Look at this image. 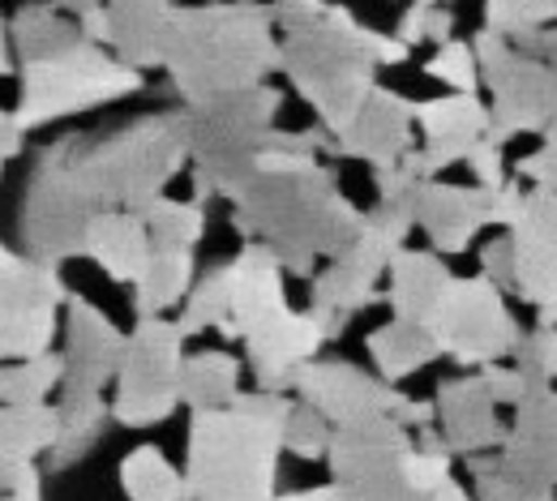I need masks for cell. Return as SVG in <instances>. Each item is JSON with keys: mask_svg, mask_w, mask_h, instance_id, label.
Returning a JSON list of instances; mask_svg holds the SVG:
<instances>
[{"mask_svg": "<svg viewBox=\"0 0 557 501\" xmlns=\"http://www.w3.org/2000/svg\"><path fill=\"white\" fill-rule=\"evenodd\" d=\"M232 227L245 240H267L287 275L313 279L318 258H339L360 236L364 211L339 193L335 172L318 163V154L267 146L253 176L232 198Z\"/></svg>", "mask_w": 557, "mask_h": 501, "instance_id": "cell-1", "label": "cell"}, {"mask_svg": "<svg viewBox=\"0 0 557 501\" xmlns=\"http://www.w3.org/2000/svg\"><path fill=\"white\" fill-rule=\"evenodd\" d=\"M271 0H198L176 4L163 39V73L185 108L253 90L278 70Z\"/></svg>", "mask_w": 557, "mask_h": 501, "instance_id": "cell-2", "label": "cell"}, {"mask_svg": "<svg viewBox=\"0 0 557 501\" xmlns=\"http://www.w3.org/2000/svg\"><path fill=\"white\" fill-rule=\"evenodd\" d=\"M412 48L395 30L364 26L348 4H331L318 22L278 35V70L313 108L331 138H344L377 86L382 65H404Z\"/></svg>", "mask_w": 557, "mask_h": 501, "instance_id": "cell-3", "label": "cell"}, {"mask_svg": "<svg viewBox=\"0 0 557 501\" xmlns=\"http://www.w3.org/2000/svg\"><path fill=\"white\" fill-rule=\"evenodd\" d=\"M292 408L296 399H283V390H253L227 408L194 412L185 446L189 501H275Z\"/></svg>", "mask_w": 557, "mask_h": 501, "instance_id": "cell-4", "label": "cell"}, {"mask_svg": "<svg viewBox=\"0 0 557 501\" xmlns=\"http://www.w3.org/2000/svg\"><path fill=\"white\" fill-rule=\"evenodd\" d=\"M70 159L103 211H146L189 159V112L141 116L103 138L70 134Z\"/></svg>", "mask_w": 557, "mask_h": 501, "instance_id": "cell-5", "label": "cell"}, {"mask_svg": "<svg viewBox=\"0 0 557 501\" xmlns=\"http://www.w3.org/2000/svg\"><path fill=\"white\" fill-rule=\"evenodd\" d=\"M17 103L4 112L26 134L52 121H70L82 112H95L103 103L129 99L146 86V73L125 65L112 48L95 39H77L61 52L17 61Z\"/></svg>", "mask_w": 557, "mask_h": 501, "instance_id": "cell-6", "label": "cell"}, {"mask_svg": "<svg viewBox=\"0 0 557 501\" xmlns=\"http://www.w3.org/2000/svg\"><path fill=\"white\" fill-rule=\"evenodd\" d=\"M283 90L271 82L210 99L189 112V159H194V198H236L258 167V154L271 146Z\"/></svg>", "mask_w": 557, "mask_h": 501, "instance_id": "cell-7", "label": "cell"}, {"mask_svg": "<svg viewBox=\"0 0 557 501\" xmlns=\"http://www.w3.org/2000/svg\"><path fill=\"white\" fill-rule=\"evenodd\" d=\"M417 193L412 198H377V206L364 215L360 236L339 258H331V266L322 275H313L309 313L326 326L331 339H339L351 317L377 300L382 275H391L395 253L404 249L408 231L417 227Z\"/></svg>", "mask_w": 557, "mask_h": 501, "instance_id": "cell-8", "label": "cell"}, {"mask_svg": "<svg viewBox=\"0 0 557 501\" xmlns=\"http://www.w3.org/2000/svg\"><path fill=\"white\" fill-rule=\"evenodd\" d=\"M99 211L103 206L95 202V193L86 189V180L73 167L70 134L61 142L44 146L39 163L30 172L26 198L17 206V236H22L26 253L44 258L52 266L86 258V231Z\"/></svg>", "mask_w": 557, "mask_h": 501, "instance_id": "cell-9", "label": "cell"}, {"mask_svg": "<svg viewBox=\"0 0 557 501\" xmlns=\"http://www.w3.org/2000/svg\"><path fill=\"white\" fill-rule=\"evenodd\" d=\"M185 330L181 322L138 317L129 330L125 360L116 373V399H112V421L125 429H150L163 425L181 403V381H185Z\"/></svg>", "mask_w": 557, "mask_h": 501, "instance_id": "cell-10", "label": "cell"}, {"mask_svg": "<svg viewBox=\"0 0 557 501\" xmlns=\"http://www.w3.org/2000/svg\"><path fill=\"white\" fill-rule=\"evenodd\" d=\"M472 48H476L481 77H485L488 95H493V129H488V138L497 146H506L519 134H545L557 121L554 65H545L528 48L493 35L485 26L472 35Z\"/></svg>", "mask_w": 557, "mask_h": 501, "instance_id": "cell-11", "label": "cell"}, {"mask_svg": "<svg viewBox=\"0 0 557 501\" xmlns=\"http://www.w3.org/2000/svg\"><path fill=\"white\" fill-rule=\"evenodd\" d=\"M73 291L61 279V266L30 253H0V356L35 360L52 352L61 309Z\"/></svg>", "mask_w": 557, "mask_h": 501, "instance_id": "cell-12", "label": "cell"}, {"mask_svg": "<svg viewBox=\"0 0 557 501\" xmlns=\"http://www.w3.org/2000/svg\"><path fill=\"white\" fill-rule=\"evenodd\" d=\"M412 446V429L399 416H369L335 429L326 463L360 501H424V493L408 485Z\"/></svg>", "mask_w": 557, "mask_h": 501, "instance_id": "cell-13", "label": "cell"}, {"mask_svg": "<svg viewBox=\"0 0 557 501\" xmlns=\"http://www.w3.org/2000/svg\"><path fill=\"white\" fill-rule=\"evenodd\" d=\"M433 335L442 339V352L463 368L497 364V360L515 356L523 343V330H519L515 313L506 309L502 287L488 275H476V279L455 275L450 296L433 322Z\"/></svg>", "mask_w": 557, "mask_h": 501, "instance_id": "cell-14", "label": "cell"}, {"mask_svg": "<svg viewBox=\"0 0 557 501\" xmlns=\"http://www.w3.org/2000/svg\"><path fill=\"white\" fill-rule=\"evenodd\" d=\"M292 390L313 403L335 429L369 416H399L408 408V394L395 381H386L382 373L373 377L348 360H309Z\"/></svg>", "mask_w": 557, "mask_h": 501, "instance_id": "cell-15", "label": "cell"}, {"mask_svg": "<svg viewBox=\"0 0 557 501\" xmlns=\"http://www.w3.org/2000/svg\"><path fill=\"white\" fill-rule=\"evenodd\" d=\"M417 125L424 142L404 163L417 176L433 180L450 163H468L472 146L481 142V138H488L493 108H485L481 95H472V90H455V95H437V99L417 103Z\"/></svg>", "mask_w": 557, "mask_h": 501, "instance_id": "cell-16", "label": "cell"}, {"mask_svg": "<svg viewBox=\"0 0 557 501\" xmlns=\"http://www.w3.org/2000/svg\"><path fill=\"white\" fill-rule=\"evenodd\" d=\"M515 296L536 304V326H557V193L532 189L528 211L510 227Z\"/></svg>", "mask_w": 557, "mask_h": 501, "instance_id": "cell-17", "label": "cell"}, {"mask_svg": "<svg viewBox=\"0 0 557 501\" xmlns=\"http://www.w3.org/2000/svg\"><path fill=\"white\" fill-rule=\"evenodd\" d=\"M125 343L129 335H121L103 309L73 296L65 304V394L61 399L103 394V386L116 381L121 373Z\"/></svg>", "mask_w": 557, "mask_h": 501, "instance_id": "cell-18", "label": "cell"}, {"mask_svg": "<svg viewBox=\"0 0 557 501\" xmlns=\"http://www.w3.org/2000/svg\"><path fill=\"white\" fill-rule=\"evenodd\" d=\"M326 326L305 309V313H292L283 309L275 317L258 322L240 343H245V360L253 368V381L262 390H292L300 368L309 360H318L322 343H326Z\"/></svg>", "mask_w": 557, "mask_h": 501, "instance_id": "cell-19", "label": "cell"}, {"mask_svg": "<svg viewBox=\"0 0 557 501\" xmlns=\"http://www.w3.org/2000/svg\"><path fill=\"white\" fill-rule=\"evenodd\" d=\"M412 129L417 125V103L404 99L391 86H373V95L364 99L360 116L351 121L344 138H335V154L344 159H364L373 172L399 167L417 146H412Z\"/></svg>", "mask_w": 557, "mask_h": 501, "instance_id": "cell-20", "label": "cell"}, {"mask_svg": "<svg viewBox=\"0 0 557 501\" xmlns=\"http://www.w3.org/2000/svg\"><path fill=\"white\" fill-rule=\"evenodd\" d=\"M497 459L510 476L557 489V390L532 386L528 399L515 408V425L506 429V441L497 446Z\"/></svg>", "mask_w": 557, "mask_h": 501, "instance_id": "cell-21", "label": "cell"}, {"mask_svg": "<svg viewBox=\"0 0 557 501\" xmlns=\"http://www.w3.org/2000/svg\"><path fill=\"white\" fill-rule=\"evenodd\" d=\"M433 403H437V425H442V441L450 446V454L472 459L506 441V429L497 421V394L488 390L485 368L442 381Z\"/></svg>", "mask_w": 557, "mask_h": 501, "instance_id": "cell-22", "label": "cell"}, {"mask_svg": "<svg viewBox=\"0 0 557 501\" xmlns=\"http://www.w3.org/2000/svg\"><path fill=\"white\" fill-rule=\"evenodd\" d=\"M493 223V189L485 185H442L420 180L417 193V227H424L429 245L437 253H463Z\"/></svg>", "mask_w": 557, "mask_h": 501, "instance_id": "cell-23", "label": "cell"}, {"mask_svg": "<svg viewBox=\"0 0 557 501\" xmlns=\"http://www.w3.org/2000/svg\"><path fill=\"white\" fill-rule=\"evenodd\" d=\"M227 266H232V317L219 322V335L245 339L258 322L287 309V291H283L287 266L267 240H249Z\"/></svg>", "mask_w": 557, "mask_h": 501, "instance_id": "cell-24", "label": "cell"}, {"mask_svg": "<svg viewBox=\"0 0 557 501\" xmlns=\"http://www.w3.org/2000/svg\"><path fill=\"white\" fill-rule=\"evenodd\" d=\"M86 258L121 287H134L154 258V236L141 211H99L86 231Z\"/></svg>", "mask_w": 557, "mask_h": 501, "instance_id": "cell-25", "label": "cell"}, {"mask_svg": "<svg viewBox=\"0 0 557 501\" xmlns=\"http://www.w3.org/2000/svg\"><path fill=\"white\" fill-rule=\"evenodd\" d=\"M386 279H391V287H386L391 313H395V317H408V322H420V326L433 330V322H437V313H442V304H446V296H450V284H455L450 266H446L437 253H429V249H408V245H404V249L395 253Z\"/></svg>", "mask_w": 557, "mask_h": 501, "instance_id": "cell-26", "label": "cell"}, {"mask_svg": "<svg viewBox=\"0 0 557 501\" xmlns=\"http://www.w3.org/2000/svg\"><path fill=\"white\" fill-rule=\"evenodd\" d=\"M108 48L134 70H163L172 0H108Z\"/></svg>", "mask_w": 557, "mask_h": 501, "instance_id": "cell-27", "label": "cell"}, {"mask_svg": "<svg viewBox=\"0 0 557 501\" xmlns=\"http://www.w3.org/2000/svg\"><path fill=\"white\" fill-rule=\"evenodd\" d=\"M364 348H369V356L377 364V373H382L386 381H395V386H399L404 377L420 373L429 360L446 356V352H442V339H437L429 326L408 322V317H391L386 326L369 330Z\"/></svg>", "mask_w": 557, "mask_h": 501, "instance_id": "cell-28", "label": "cell"}, {"mask_svg": "<svg viewBox=\"0 0 557 501\" xmlns=\"http://www.w3.org/2000/svg\"><path fill=\"white\" fill-rule=\"evenodd\" d=\"M61 441V403H4L0 463H39Z\"/></svg>", "mask_w": 557, "mask_h": 501, "instance_id": "cell-29", "label": "cell"}, {"mask_svg": "<svg viewBox=\"0 0 557 501\" xmlns=\"http://www.w3.org/2000/svg\"><path fill=\"white\" fill-rule=\"evenodd\" d=\"M73 13H65L52 0L26 4L4 22V48L13 52V61H30V57H48L61 52L82 39V22H70Z\"/></svg>", "mask_w": 557, "mask_h": 501, "instance_id": "cell-30", "label": "cell"}, {"mask_svg": "<svg viewBox=\"0 0 557 501\" xmlns=\"http://www.w3.org/2000/svg\"><path fill=\"white\" fill-rule=\"evenodd\" d=\"M198 284V262H194V249H159L154 245V258L146 266L138 284H134V309L138 317H159L168 313L172 304H181Z\"/></svg>", "mask_w": 557, "mask_h": 501, "instance_id": "cell-31", "label": "cell"}, {"mask_svg": "<svg viewBox=\"0 0 557 501\" xmlns=\"http://www.w3.org/2000/svg\"><path fill=\"white\" fill-rule=\"evenodd\" d=\"M121 489L129 501H189V480L168 463L159 446H138L121 459Z\"/></svg>", "mask_w": 557, "mask_h": 501, "instance_id": "cell-32", "label": "cell"}, {"mask_svg": "<svg viewBox=\"0 0 557 501\" xmlns=\"http://www.w3.org/2000/svg\"><path fill=\"white\" fill-rule=\"evenodd\" d=\"M112 408L103 403V394H82V399H61V441L52 446L48 454V467L52 472H65L77 459H86L108 425Z\"/></svg>", "mask_w": 557, "mask_h": 501, "instance_id": "cell-33", "label": "cell"}, {"mask_svg": "<svg viewBox=\"0 0 557 501\" xmlns=\"http://www.w3.org/2000/svg\"><path fill=\"white\" fill-rule=\"evenodd\" d=\"M236 386H240V360L236 356H227V352H198V356L185 360L181 394H185L189 412L236 403V394H240Z\"/></svg>", "mask_w": 557, "mask_h": 501, "instance_id": "cell-34", "label": "cell"}, {"mask_svg": "<svg viewBox=\"0 0 557 501\" xmlns=\"http://www.w3.org/2000/svg\"><path fill=\"white\" fill-rule=\"evenodd\" d=\"M141 215L150 223V236L159 249H198L207 236V202H198V198H189V202L154 198Z\"/></svg>", "mask_w": 557, "mask_h": 501, "instance_id": "cell-35", "label": "cell"}, {"mask_svg": "<svg viewBox=\"0 0 557 501\" xmlns=\"http://www.w3.org/2000/svg\"><path fill=\"white\" fill-rule=\"evenodd\" d=\"M57 386H65V352L9 360L4 373H0V399L4 403H44Z\"/></svg>", "mask_w": 557, "mask_h": 501, "instance_id": "cell-36", "label": "cell"}, {"mask_svg": "<svg viewBox=\"0 0 557 501\" xmlns=\"http://www.w3.org/2000/svg\"><path fill=\"white\" fill-rule=\"evenodd\" d=\"M227 317H232V266L223 262V266H210L207 275H198L176 322L185 335H198V330H219V322Z\"/></svg>", "mask_w": 557, "mask_h": 501, "instance_id": "cell-37", "label": "cell"}, {"mask_svg": "<svg viewBox=\"0 0 557 501\" xmlns=\"http://www.w3.org/2000/svg\"><path fill=\"white\" fill-rule=\"evenodd\" d=\"M481 17H485V30L519 43L523 35L557 22V0H485Z\"/></svg>", "mask_w": 557, "mask_h": 501, "instance_id": "cell-38", "label": "cell"}, {"mask_svg": "<svg viewBox=\"0 0 557 501\" xmlns=\"http://www.w3.org/2000/svg\"><path fill=\"white\" fill-rule=\"evenodd\" d=\"M331 441H335V425L313 408V403H296L287 425H283V450L296 454V459H326L331 454Z\"/></svg>", "mask_w": 557, "mask_h": 501, "instance_id": "cell-39", "label": "cell"}, {"mask_svg": "<svg viewBox=\"0 0 557 501\" xmlns=\"http://www.w3.org/2000/svg\"><path fill=\"white\" fill-rule=\"evenodd\" d=\"M395 35L408 43V48H420V43H446L455 39V9L450 0H412L395 26Z\"/></svg>", "mask_w": 557, "mask_h": 501, "instance_id": "cell-40", "label": "cell"}, {"mask_svg": "<svg viewBox=\"0 0 557 501\" xmlns=\"http://www.w3.org/2000/svg\"><path fill=\"white\" fill-rule=\"evenodd\" d=\"M472 485H476V501H554V489L510 476L502 459H488V454H472Z\"/></svg>", "mask_w": 557, "mask_h": 501, "instance_id": "cell-41", "label": "cell"}, {"mask_svg": "<svg viewBox=\"0 0 557 501\" xmlns=\"http://www.w3.org/2000/svg\"><path fill=\"white\" fill-rule=\"evenodd\" d=\"M424 77H437L442 86L450 90H481V61H476V48L468 39H446L437 43V52L424 61Z\"/></svg>", "mask_w": 557, "mask_h": 501, "instance_id": "cell-42", "label": "cell"}, {"mask_svg": "<svg viewBox=\"0 0 557 501\" xmlns=\"http://www.w3.org/2000/svg\"><path fill=\"white\" fill-rule=\"evenodd\" d=\"M515 364L532 377V386H554L557 381V326H536L523 335L519 352H515Z\"/></svg>", "mask_w": 557, "mask_h": 501, "instance_id": "cell-43", "label": "cell"}, {"mask_svg": "<svg viewBox=\"0 0 557 501\" xmlns=\"http://www.w3.org/2000/svg\"><path fill=\"white\" fill-rule=\"evenodd\" d=\"M0 501H44V476L35 463H0Z\"/></svg>", "mask_w": 557, "mask_h": 501, "instance_id": "cell-44", "label": "cell"}, {"mask_svg": "<svg viewBox=\"0 0 557 501\" xmlns=\"http://www.w3.org/2000/svg\"><path fill=\"white\" fill-rule=\"evenodd\" d=\"M485 377H488V390L497 394V403L506 408H519L532 390V377L519 368V364H485Z\"/></svg>", "mask_w": 557, "mask_h": 501, "instance_id": "cell-45", "label": "cell"}, {"mask_svg": "<svg viewBox=\"0 0 557 501\" xmlns=\"http://www.w3.org/2000/svg\"><path fill=\"white\" fill-rule=\"evenodd\" d=\"M481 275H488L502 291H515V240H510V231L481 249Z\"/></svg>", "mask_w": 557, "mask_h": 501, "instance_id": "cell-46", "label": "cell"}, {"mask_svg": "<svg viewBox=\"0 0 557 501\" xmlns=\"http://www.w3.org/2000/svg\"><path fill=\"white\" fill-rule=\"evenodd\" d=\"M515 176H523V180H532V185L554 189L557 193V138H545L541 150L523 154V159L515 163Z\"/></svg>", "mask_w": 557, "mask_h": 501, "instance_id": "cell-47", "label": "cell"}, {"mask_svg": "<svg viewBox=\"0 0 557 501\" xmlns=\"http://www.w3.org/2000/svg\"><path fill=\"white\" fill-rule=\"evenodd\" d=\"M468 167H472L476 185H485V189H502L506 185V159H502V146L493 142V138H481V142L472 146Z\"/></svg>", "mask_w": 557, "mask_h": 501, "instance_id": "cell-48", "label": "cell"}, {"mask_svg": "<svg viewBox=\"0 0 557 501\" xmlns=\"http://www.w3.org/2000/svg\"><path fill=\"white\" fill-rule=\"evenodd\" d=\"M528 211V189H523V176H510L502 189H493V227H515Z\"/></svg>", "mask_w": 557, "mask_h": 501, "instance_id": "cell-49", "label": "cell"}, {"mask_svg": "<svg viewBox=\"0 0 557 501\" xmlns=\"http://www.w3.org/2000/svg\"><path fill=\"white\" fill-rule=\"evenodd\" d=\"M271 9H275L278 30H296V26L318 22V17H322L331 4H326V0H271Z\"/></svg>", "mask_w": 557, "mask_h": 501, "instance_id": "cell-50", "label": "cell"}, {"mask_svg": "<svg viewBox=\"0 0 557 501\" xmlns=\"http://www.w3.org/2000/svg\"><path fill=\"white\" fill-rule=\"evenodd\" d=\"M519 48H528L532 57H541L545 65H554L557 70V26H541V30L523 35V39H519Z\"/></svg>", "mask_w": 557, "mask_h": 501, "instance_id": "cell-51", "label": "cell"}, {"mask_svg": "<svg viewBox=\"0 0 557 501\" xmlns=\"http://www.w3.org/2000/svg\"><path fill=\"white\" fill-rule=\"evenodd\" d=\"M275 501H360V498L351 493L348 485L331 480V485H313V489H300V493H283Z\"/></svg>", "mask_w": 557, "mask_h": 501, "instance_id": "cell-52", "label": "cell"}, {"mask_svg": "<svg viewBox=\"0 0 557 501\" xmlns=\"http://www.w3.org/2000/svg\"><path fill=\"white\" fill-rule=\"evenodd\" d=\"M22 138H26V129H22V125H13V121L4 116V121H0V154H4V163H9V159H17Z\"/></svg>", "mask_w": 557, "mask_h": 501, "instance_id": "cell-53", "label": "cell"}, {"mask_svg": "<svg viewBox=\"0 0 557 501\" xmlns=\"http://www.w3.org/2000/svg\"><path fill=\"white\" fill-rule=\"evenodd\" d=\"M424 501H472V493H468L459 480H446V485H437L433 493H424Z\"/></svg>", "mask_w": 557, "mask_h": 501, "instance_id": "cell-54", "label": "cell"}, {"mask_svg": "<svg viewBox=\"0 0 557 501\" xmlns=\"http://www.w3.org/2000/svg\"><path fill=\"white\" fill-rule=\"evenodd\" d=\"M52 4H57V0H52Z\"/></svg>", "mask_w": 557, "mask_h": 501, "instance_id": "cell-55", "label": "cell"}]
</instances>
